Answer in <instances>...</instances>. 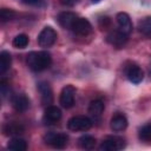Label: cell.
<instances>
[{
  "instance_id": "8992f818",
  "label": "cell",
  "mask_w": 151,
  "mask_h": 151,
  "mask_svg": "<svg viewBox=\"0 0 151 151\" xmlns=\"http://www.w3.org/2000/svg\"><path fill=\"white\" fill-rule=\"evenodd\" d=\"M74 94H76V88L72 85H66L63 87L60 96H59V103L63 107L70 109L74 105Z\"/></svg>"
},
{
  "instance_id": "ac0fdd59",
  "label": "cell",
  "mask_w": 151,
  "mask_h": 151,
  "mask_svg": "<svg viewBox=\"0 0 151 151\" xmlns=\"http://www.w3.org/2000/svg\"><path fill=\"white\" fill-rule=\"evenodd\" d=\"M7 147L9 150H14V151H25L27 149V143L25 139L22 138H19V137H14L12 138L8 144H7Z\"/></svg>"
},
{
  "instance_id": "cb8c5ba5",
  "label": "cell",
  "mask_w": 151,
  "mask_h": 151,
  "mask_svg": "<svg viewBox=\"0 0 151 151\" xmlns=\"http://www.w3.org/2000/svg\"><path fill=\"white\" fill-rule=\"evenodd\" d=\"M15 12L13 9H8V8H2L0 11V20L1 22H6V21H9L12 19L15 18Z\"/></svg>"
},
{
  "instance_id": "6da1fadb",
  "label": "cell",
  "mask_w": 151,
  "mask_h": 151,
  "mask_svg": "<svg viewBox=\"0 0 151 151\" xmlns=\"http://www.w3.org/2000/svg\"><path fill=\"white\" fill-rule=\"evenodd\" d=\"M27 66L34 72H41L48 68L52 64V57L47 51H33L26 57Z\"/></svg>"
},
{
  "instance_id": "484cf974",
  "label": "cell",
  "mask_w": 151,
  "mask_h": 151,
  "mask_svg": "<svg viewBox=\"0 0 151 151\" xmlns=\"http://www.w3.org/2000/svg\"><path fill=\"white\" fill-rule=\"evenodd\" d=\"M79 0H60V4L64 5V6H67V7H72L74 6Z\"/></svg>"
},
{
  "instance_id": "277c9868",
  "label": "cell",
  "mask_w": 151,
  "mask_h": 151,
  "mask_svg": "<svg viewBox=\"0 0 151 151\" xmlns=\"http://www.w3.org/2000/svg\"><path fill=\"white\" fill-rule=\"evenodd\" d=\"M44 142L54 149H64L67 145L68 136L63 132H48L44 136Z\"/></svg>"
},
{
  "instance_id": "8fae6325",
  "label": "cell",
  "mask_w": 151,
  "mask_h": 151,
  "mask_svg": "<svg viewBox=\"0 0 151 151\" xmlns=\"http://www.w3.org/2000/svg\"><path fill=\"white\" fill-rule=\"evenodd\" d=\"M11 104L12 107L17 111V112H25L26 110H28L29 107V99L27 96L20 93V94H14L11 97Z\"/></svg>"
},
{
  "instance_id": "30bf717a",
  "label": "cell",
  "mask_w": 151,
  "mask_h": 151,
  "mask_svg": "<svg viewBox=\"0 0 151 151\" xmlns=\"http://www.w3.org/2000/svg\"><path fill=\"white\" fill-rule=\"evenodd\" d=\"M38 91L41 97V103L42 105L50 106L53 101V92L47 81H39L38 83Z\"/></svg>"
},
{
  "instance_id": "d6986e66",
  "label": "cell",
  "mask_w": 151,
  "mask_h": 151,
  "mask_svg": "<svg viewBox=\"0 0 151 151\" xmlns=\"http://www.w3.org/2000/svg\"><path fill=\"white\" fill-rule=\"evenodd\" d=\"M138 31L144 37H147V38L151 37V15L143 18L138 22Z\"/></svg>"
},
{
  "instance_id": "7a4b0ae2",
  "label": "cell",
  "mask_w": 151,
  "mask_h": 151,
  "mask_svg": "<svg viewBox=\"0 0 151 151\" xmlns=\"http://www.w3.org/2000/svg\"><path fill=\"white\" fill-rule=\"evenodd\" d=\"M92 119L86 116H74L67 122V127L71 131H87L92 127Z\"/></svg>"
},
{
  "instance_id": "ffe728a7",
  "label": "cell",
  "mask_w": 151,
  "mask_h": 151,
  "mask_svg": "<svg viewBox=\"0 0 151 151\" xmlns=\"http://www.w3.org/2000/svg\"><path fill=\"white\" fill-rule=\"evenodd\" d=\"M12 64V57L7 51H2L0 53V74H4Z\"/></svg>"
},
{
  "instance_id": "d4e9b609",
  "label": "cell",
  "mask_w": 151,
  "mask_h": 151,
  "mask_svg": "<svg viewBox=\"0 0 151 151\" xmlns=\"http://www.w3.org/2000/svg\"><path fill=\"white\" fill-rule=\"evenodd\" d=\"M0 93H1V97L2 98H6L7 96L11 94V88H9L8 84L6 81H4V80L0 83Z\"/></svg>"
},
{
  "instance_id": "7c38bea8",
  "label": "cell",
  "mask_w": 151,
  "mask_h": 151,
  "mask_svg": "<svg viewBox=\"0 0 151 151\" xmlns=\"http://www.w3.org/2000/svg\"><path fill=\"white\" fill-rule=\"evenodd\" d=\"M117 19V24H118V29H120L122 32H124L125 34H130L131 31H132V22H131V19L129 17L127 13L125 12H120L117 14L116 17Z\"/></svg>"
},
{
  "instance_id": "4fadbf2b",
  "label": "cell",
  "mask_w": 151,
  "mask_h": 151,
  "mask_svg": "<svg viewBox=\"0 0 151 151\" xmlns=\"http://www.w3.org/2000/svg\"><path fill=\"white\" fill-rule=\"evenodd\" d=\"M61 118V111L59 107L50 105L46 107L45 113H44V122L46 124H54L57 122H59Z\"/></svg>"
},
{
  "instance_id": "44dd1931",
  "label": "cell",
  "mask_w": 151,
  "mask_h": 151,
  "mask_svg": "<svg viewBox=\"0 0 151 151\" xmlns=\"http://www.w3.org/2000/svg\"><path fill=\"white\" fill-rule=\"evenodd\" d=\"M78 145L84 150H91L96 146V139L92 136L85 134L78 139Z\"/></svg>"
},
{
  "instance_id": "83f0119b",
  "label": "cell",
  "mask_w": 151,
  "mask_h": 151,
  "mask_svg": "<svg viewBox=\"0 0 151 151\" xmlns=\"http://www.w3.org/2000/svg\"><path fill=\"white\" fill-rule=\"evenodd\" d=\"M25 4H28V5H38L41 0H22Z\"/></svg>"
},
{
  "instance_id": "603a6c76",
  "label": "cell",
  "mask_w": 151,
  "mask_h": 151,
  "mask_svg": "<svg viewBox=\"0 0 151 151\" xmlns=\"http://www.w3.org/2000/svg\"><path fill=\"white\" fill-rule=\"evenodd\" d=\"M138 137L142 142H151V124L144 125L138 133Z\"/></svg>"
},
{
  "instance_id": "3957f363",
  "label": "cell",
  "mask_w": 151,
  "mask_h": 151,
  "mask_svg": "<svg viewBox=\"0 0 151 151\" xmlns=\"http://www.w3.org/2000/svg\"><path fill=\"white\" fill-rule=\"evenodd\" d=\"M125 139L119 136H109L103 139L99 150L100 151H119L125 147Z\"/></svg>"
},
{
  "instance_id": "9a60e30c",
  "label": "cell",
  "mask_w": 151,
  "mask_h": 151,
  "mask_svg": "<svg viewBox=\"0 0 151 151\" xmlns=\"http://www.w3.org/2000/svg\"><path fill=\"white\" fill-rule=\"evenodd\" d=\"M25 127L17 122H8L5 123V125L2 126V132L5 136H19L21 133H24Z\"/></svg>"
},
{
  "instance_id": "52a82bcc",
  "label": "cell",
  "mask_w": 151,
  "mask_h": 151,
  "mask_svg": "<svg viewBox=\"0 0 151 151\" xmlns=\"http://www.w3.org/2000/svg\"><path fill=\"white\" fill-rule=\"evenodd\" d=\"M127 37L129 35L125 34L124 32H122L120 29H114V31H111L107 34L106 41L109 44H111L112 46H114L117 48H120L127 42Z\"/></svg>"
},
{
  "instance_id": "7402d4cb",
  "label": "cell",
  "mask_w": 151,
  "mask_h": 151,
  "mask_svg": "<svg viewBox=\"0 0 151 151\" xmlns=\"http://www.w3.org/2000/svg\"><path fill=\"white\" fill-rule=\"evenodd\" d=\"M12 44L15 48H25L28 45V37L26 34H18L13 39Z\"/></svg>"
},
{
  "instance_id": "f1b7e54d",
  "label": "cell",
  "mask_w": 151,
  "mask_h": 151,
  "mask_svg": "<svg viewBox=\"0 0 151 151\" xmlns=\"http://www.w3.org/2000/svg\"><path fill=\"white\" fill-rule=\"evenodd\" d=\"M92 1H93V2H98L99 0H92Z\"/></svg>"
},
{
  "instance_id": "2e32d148",
  "label": "cell",
  "mask_w": 151,
  "mask_h": 151,
  "mask_svg": "<svg viewBox=\"0 0 151 151\" xmlns=\"http://www.w3.org/2000/svg\"><path fill=\"white\" fill-rule=\"evenodd\" d=\"M110 126L111 129L114 131V132H119V131H123L126 129L127 126V119L124 114L122 113H116L112 118H111V122H110Z\"/></svg>"
},
{
  "instance_id": "ba28073f",
  "label": "cell",
  "mask_w": 151,
  "mask_h": 151,
  "mask_svg": "<svg viewBox=\"0 0 151 151\" xmlns=\"http://www.w3.org/2000/svg\"><path fill=\"white\" fill-rule=\"evenodd\" d=\"M125 74L126 78L133 84H139L144 78V72L137 64H129L125 67Z\"/></svg>"
},
{
  "instance_id": "9c48e42d",
  "label": "cell",
  "mask_w": 151,
  "mask_h": 151,
  "mask_svg": "<svg viewBox=\"0 0 151 151\" xmlns=\"http://www.w3.org/2000/svg\"><path fill=\"white\" fill-rule=\"evenodd\" d=\"M76 34L78 35H83V37H86L91 33L92 31V25L90 24V21L85 18H77V20L74 21L73 26H72V29Z\"/></svg>"
},
{
  "instance_id": "4316f807",
  "label": "cell",
  "mask_w": 151,
  "mask_h": 151,
  "mask_svg": "<svg viewBox=\"0 0 151 151\" xmlns=\"http://www.w3.org/2000/svg\"><path fill=\"white\" fill-rule=\"evenodd\" d=\"M99 24H100V27L104 29V28H106L107 26H110V19H109V18H101V19L99 20Z\"/></svg>"
},
{
  "instance_id": "5b68a950",
  "label": "cell",
  "mask_w": 151,
  "mask_h": 151,
  "mask_svg": "<svg viewBox=\"0 0 151 151\" xmlns=\"http://www.w3.org/2000/svg\"><path fill=\"white\" fill-rule=\"evenodd\" d=\"M57 40V32L50 27L46 26L41 29V32L38 35V44L40 47H51Z\"/></svg>"
},
{
  "instance_id": "e0dca14e",
  "label": "cell",
  "mask_w": 151,
  "mask_h": 151,
  "mask_svg": "<svg viewBox=\"0 0 151 151\" xmlns=\"http://www.w3.org/2000/svg\"><path fill=\"white\" fill-rule=\"evenodd\" d=\"M103 112H104V103H103V100H100V99H94V100H92V101L90 103L88 113H90V116H91L94 120L100 119Z\"/></svg>"
},
{
  "instance_id": "5bb4252c",
  "label": "cell",
  "mask_w": 151,
  "mask_h": 151,
  "mask_svg": "<svg viewBox=\"0 0 151 151\" xmlns=\"http://www.w3.org/2000/svg\"><path fill=\"white\" fill-rule=\"evenodd\" d=\"M77 18L78 15L73 12H61L58 14V22L60 24L61 27L66 29H72V26L77 20Z\"/></svg>"
}]
</instances>
